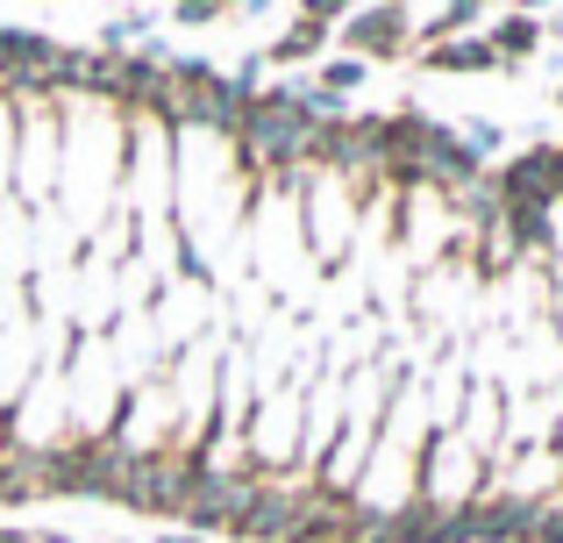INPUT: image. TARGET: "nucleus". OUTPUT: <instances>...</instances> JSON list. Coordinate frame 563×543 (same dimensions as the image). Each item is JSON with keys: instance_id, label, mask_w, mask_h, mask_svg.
I'll list each match as a JSON object with an SVG mask.
<instances>
[{"instance_id": "ddd939ff", "label": "nucleus", "mask_w": 563, "mask_h": 543, "mask_svg": "<svg viewBox=\"0 0 563 543\" xmlns=\"http://www.w3.org/2000/svg\"><path fill=\"white\" fill-rule=\"evenodd\" d=\"M521 8H542V0H521Z\"/></svg>"}, {"instance_id": "9b49d317", "label": "nucleus", "mask_w": 563, "mask_h": 543, "mask_svg": "<svg viewBox=\"0 0 563 543\" xmlns=\"http://www.w3.org/2000/svg\"><path fill=\"white\" fill-rule=\"evenodd\" d=\"M536 536L542 543H563V508H542V515H536Z\"/></svg>"}, {"instance_id": "423d86ee", "label": "nucleus", "mask_w": 563, "mask_h": 543, "mask_svg": "<svg viewBox=\"0 0 563 543\" xmlns=\"http://www.w3.org/2000/svg\"><path fill=\"white\" fill-rule=\"evenodd\" d=\"M321 43H329V29H321V22H292L286 29V36H278V65H300V57H321Z\"/></svg>"}, {"instance_id": "f03ea898", "label": "nucleus", "mask_w": 563, "mask_h": 543, "mask_svg": "<svg viewBox=\"0 0 563 543\" xmlns=\"http://www.w3.org/2000/svg\"><path fill=\"white\" fill-rule=\"evenodd\" d=\"M343 43L350 51H364V57H393L399 43H407V14L385 0V8H364V14H350L343 22Z\"/></svg>"}, {"instance_id": "9d476101", "label": "nucleus", "mask_w": 563, "mask_h": 543, "mask_svg": "<svg viewBox=\"0 0 563 543\" xmlns=\"http://www.w3.org/2000/svg\"><path fill=\"white\" fill-rule=\"evenodd\" d=\"M300 8H307V22H321V29H329V22H335V14H343V8H350V0H300Z\"/></svg>"}, {"instance_id": "f8f14e48", "label": "nucleus", "mask_w": 563, "mask_h": 543, "mask_svg": "<svg viewBox=\"0 0 563 543\" xmlns=\"http://www.w3.org/2000/svg\"><path fill=\"white\" fill-rule=\"evenodd\" d=\"M165 543H207V536H192V530H179V536H165Z\"/></svg>"}, {"instance_id": "0eeeda50", "label": "nucleus", "mask_w": 563, "mask_h": 543, "mask_svg": "<svg viewBox=\"0 0 563 543\" xmlns=\"http://www.w3.org/2000/svg\"><path fill=\"white\" fill-rule=\"evenodd\" d=\"M485 8H493V0H450V8H442L435 14V22H428V36H435V43H450V36H464V29L471 22H478V14Z\"/></svg>"}, {"instance_id": "20e7f679", "label": "nucleus", "mask_w": 563, "mask_h": 543, "mask_svg": "<svg viewBox=\"0 0 563 543\" xmlns=\"http://www.w3.org/2000/svg\"><path fill=\"white\" fill-rule=\"evenodd\" d=\"M421 65L428 72H493L499 51H493V43H478V36H450V43H428Z\"/></svg>"}, {"instance_id": "f257e3e1", "label": "nucleus", "mask_w": 563, "mask_h": 543, "mask_svg": "<svg viewBox=\"0 0 563 543\" xmlns=\"http://www.w3.org/2000/svg\"><path fill=\"white\" fill-rule=\"evenodd\" d=\"M314 137H321V122L307 108H292V100H257L243 115V143L264 165H292L300 151H314Z\"/></svg>"}, {"instance_id": "6e6552de", "label": "nucleus", "mask_w": 563, "mask_h": 543, "mask_svg": "<svg viewBox=\"0 0 563 543\" xmlns=\"http://www.w3.org/2000/svg\"><path fill=\"white\" fill-rule=\"evenodd\" d=\"M357 86H364V65H357V57H329V65H321V94L343 100V94H357Z\"/></svg>"}, {"instance_id": "1a4fd4ad", "label": "nucleus", "mask_w": 563, "mask_h": 543, "mask_svg": "<svg viewBox=\"0 0 563 543\" xmlns=\"http://www.w3.org/2000/svg\"><path fill=\"white\" fill-rule=\"evenodd\" d=\"M214 14H221V0H179V22H192V29L214 22Z\"/></svg>"}, {"instance_id": "39448f33", "label": "nucleus", "mask_w": 563, "mask_h": 543, "mask_svg": "<svg viewBox=\"0 0 563 543\" xmlns=\"http://www.w3.org/2000/svg\"><path fill=\"white\" fill-rule=\"evenodd\" d=\"M485 43H493L499 57H528V51L542 43V29H536V14H507V22H499V29H493Z\"/></svg>"}, {"instance_id": "7ed1b4c3", "label": "nucleus", "mask_w": 563, "mask_h": 543, "mask_svg": "<svg viewBox=\"0 0 563 543\" xmlns=\"http://www.w3.org/2000/svg\"><path fill=\"white\" fill-rule=\"evenodd\" d=\"M542 508L528 501H493V508H464V536L471 543H514V536H536Z\"/></svg>"}, {"instance_id": "4468645a", "label": "nucleus", "mask_w": 563, "mask_h": 543, "mask_svg": "<svg viewBox=\"0 0 563 543\" xmlns=\"http://www.w3.org/2000/svg\"><path fill=\"white\" fill-rule=\"evenodd\" d=\"M393 8H399V0H393Z\"/></svg>"}]
</instances>
